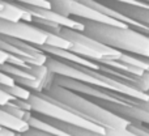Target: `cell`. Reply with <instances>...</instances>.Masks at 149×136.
Segmentation results:
<instances>
[{"label": "cell", "instance_id": "obj_8", "mask_svg": "<svg viewBox=\"0 0 149 136\" xmlns=\"http://www.w3.org/2000/svg\"><path fill=\"white\" fill-rule=\"evenodd\" d=\"M33 17L42 18V20L50 21V22L58 24V25L63 26V28H70L73 30L82 31L84 30V25L80 22L77 18L73 17H65V16L60 15V13L55 12L52 9H46V8H39V7H31V5H24L21 4Z\"/></svg>", "mask_w": 149, "mask_h": 136}, {"label": "cell", "instance_id": "obj_7", "mask_svg": "<svg viewBox=\"0 0 149 136\" xmlns=\"http://www.w3.org/2000/svg\"><path fill=\"white\" fill-rule=\"evenodd\" d=\"M0 34L22 39L34 46L46 45L47 37H49L47 31L42 30L39 26L34 25L33 22H25V21L15 22V21H8L4 18H0Z\"/></svg>", "mask_w": 149, "mask_h": 136}, {"label": "cell", "instance_id": "obj_1", "mask_svg": "<svg viewBox=\"0 0 149 136\" xmlns=\"http://www.w3.org/2000/svg\"><path fill=\"white\" fill-rule=\"evenodd\" d=\"M84 25L82 33L107 47L141 58H149V36L127 25L98 22L77 18Z\"/></svg>", "mask_w": 149, "mask_h": 136}, {"label": "cell", "instance_id": "obj_17", "mask_svg": "<svg viewBox=\"0 0 149 136\" xmlns=\"http://www.w3.org/2000/svg\"><path fill=\"white\" fill-rule=\"evenodd\" d=\"M0 84H5V85H13V84H16V82H15V80H13L10 76H8V75L3 73V72L0 71Z\"/></svg>", "mask_w": 149, "mask_h": 136}, {"label": "cell", "instance_id": "obj_3", "mask_svg": "<svg viewBox=\"0 0 149 136\" xmlns=\"http://www.w3.org/2000/svg\"><path fill=\"white\" fill-rule=\"evenodd\" d=\"M46 66H47V68L55 75L70 77V79L77 80V81H81V82H86V84H90V85L109 88V89L126 93V94L143 98V100H149L148 93L141 92V90L136 89V88L132 86V85L124 84V82L118 81V80H115V79H111V77L106 76V75L101 73V72L95 71V69L82 67V66L74 64V63L65 62V60L51 56V55H49V58H47Z\"/></svg>", "mask_w": 149, "mask_h": 136}, {"label": "cell", "instance_id": "obj_4", "mask_svg": "<svg viewBox=\"0 0 149 136\" xmlns=\"http://www.w3.org/2000/svg\"><path fill=\"white\" fill-rule=\"evenodd\" d=\"M29 102L31 105V111L36 113L37 115L47 116V118L56 119V121L65 122V123L76 124V126H81V127H86V128L105 132L103 127L98 126L95 123H92V122L84 119L82 116L74 114L72 110H70L60 102L55 101L54 98L49 97L43 92H31L30 97H29Z\"/></svg>", "mask_w": 149, "mask_h": 136}, {"label": "cell", "instance_id": "obj_10", "mask_svg": "<svg viewBox=\"0 0 149 136\" xmlns=\"http://www.w3.org/2000/svg\"><path fill=\"white\" fill-rule=\"evenodd\" d=\"M3 3V9L0 10V18H4L8 21H25V22H31L33 21V16L25 9L21 4L18 3H13L9 0H1Z\"/></svg>", "mask_w": 149, "mask_h": 136}, {"label": "cell", "instance_id": "obj_13", "mask_svg": "<svg viewBox=\"0 0 149 136\" xmlns=\"http://www.w3.org/2000/svg\"><path fill=\"white\" fill-rule=\"evenodd\" d=\"M3 109H4L5 111H8L9 114H12L13 116H16V118H20L22 119V121L28 122L29 119H30V116L33 115V113L31 111H26V110H22V109L17 107L16 105H13V103H7V105H3L1 106Z\"/></svg>", "mask_w": 149, "mask_h": 136}, {"label": "cell", "instance_id": "obj_2", "mask_svg": "<svg viewBox=\"0 0 149 136\" xmlns=\"http://www.w3.org/2000/svg\"><path fill=\"white\" fill-rule=\"evenodd\" d=\"M49 97L54 98L55 101L60 102L72 110L74 114L82 116L84 119L95 123L103 128H128L131 126V122L122 116L114 114L113 111L102 107L94 102L93 100L85 97V96L76 93L73 90H70L64 86H60L56 84H50L46 89L43 90Z\"/></svg>", "mask_w": 149, "mask_h": 136}, {"label": "cell", "instance_id": "obj_14", "mask_svg": "<svg viewBox=\"0 0 149 136\" xmlns=\"http://www.w3.org/2000/svg\"><path fill=\"white\" fill-rule=\"evenodd\" d=\"M105 134L107 136H140L131 128H106Z\"/></svg>", "mask_w": 149, "mask_h": 136}, {"label": "cell", "instance_id": "obj_15", "mask_svg": "<svg viewBox=\"0 0 149 136\" xmlns=\"http://www.w3.org/2000/svg\"><path fill=\"white\" fill-rule=\"evenodd\" d=\"M18 4L24 5H31V7H39V8H46V9H51V5L47 0H15Z\"/></svg>", "mask_w": 149, "mask_h": 136}, {"label": "cell", "instance_id": "obj_9", "mask_svg": "<svg viewBox=\"0 0 149 136\" xmlns=\"http://www.w3.org/2000/svg\"><path fill=\"white\" fill-rule=\"evenodd\" d=\"M98 1L105 4L106 7L114 9L115 12L126 16L127 18H131V20L149 28V7H140V5L118 3L114 1V0H98Z\"/></svg>", "mask_w": 149, "mask_h": 136}, {"label": "cell", "instance_id": "obj_18", "mask_svg": "<svg viewBox=\"0 0 149 136\" xmlns=\"http://www.w3.org/2000/svg\"><path fill=\"white\" fill-rule=\"evenodd\" d=\"M9 52L4 51V50H0V64H4V63H8L9 62V58H10Z\"/></svg>", "mask_w": 149, "mask_h": 136}, {"label": "cell", "instance_id": "obj_11", "mask_svg": "<svg viewBox=\"0 0 149 136\" xmlns=\"http://www.w3.org/2000/svg\"><path fill=\"white\" fill-rule=\"evenodd\" d=\"M0 127L10 130V131L18 132V134H24V132L30 130V126H29L28 122L13 116L12 114L5 111L1 106H0Z\"/></svg>", "mask_w": 149, "mask_h": 136}, {"label": "cell", "instance_id": "obj_20", "mask_svg": "<svg viewBox=\"0 0 149 136\" xmlns=\"http://www.w3.org/2000/svg\"><path fill=\"white\" fill-rule=\"evenodd\" d=\"M3 8H4V7H3V3H1V0H0V10H1Z\"/></svg>", "mask_w": 149, "mask_h": 136}, {"label": "cell", "instance_id": "obj_16", "mask_svg": "<svg viewBox=\"0 0 149 136\" xmlns=\"http://www.w3.org/2000/svg\"><path fill=\"white\" fill-rule=\"evenodd\" d=\"M12 100H15L12 96H9L8 93H5L3 89H0V106L7 105V103H9Z\"/></svg>", "mask_w": 149, "mask_h": 136}, {"label": "cell", "instance_id": "obj_5", "mask_svg": "<svg viewBox=\"0 0 149 136\" xmlns=\"http://www.w3.org/2000/svg\"><path fill=\"white\" fill-rule=\"evenodd\" d=\"M56 34H60L65 39L72 42L73 47L71 52L80 55V56L97 60H114L120 59L122 56V51L105 46L101 42L85 36L82 31L73 30L70 28H60V30Z\"/></svg>", "mask_w": 149, "mask_h": 136}, {"label": "cell", "instance_id": "obj_12", "mask_svg": "<svg viewBox=\"0 0 149 136\" xmlns=\"http://www.w3.org/2000/svg\"><path fill=\"white\" fill-rule=\"evenodd\" d=\"M0 89H3L9 96H12L13 98H20V100H29V97L31 94V90L26 89V88L21 86L18 84H13V85L0 84Z\"/></svg>", "mask_w": 149, "mask_h": 136}, {"label": "cell", "instance_id": "obj_19", "mask_svg": "<svg viewBox=\"0 0 149 136\" xmlns=\"http://www.w3.org/2000/svg\"><path fill=\"white\" fill-rule=\"evenodd\" d=\"M21 136H38V135H36L33 131H30V130H29V131H26V132H24V134H21Z\"/></svg>", "mask_w": 149, "mask_h": 136}, {"label": "cell", "instance_id": "obj_6", "mask_svg": "<svg viewBox=\"0 0 149 136\" xmlns=\"http://www.w3.org/2000/svg\"><path fill=\"white\" fill-rule=\"evenodd\" d=\"M51 5V9L65 17H73V18H86V20L98 21V22H106L113 24V25H124L98 10L93 9L92 7L86 5L85 3L80 0H47ZM128 26V25H127Z\"/></svg>", "mask_w": 149, "mask_h": 136}]
</instances>
